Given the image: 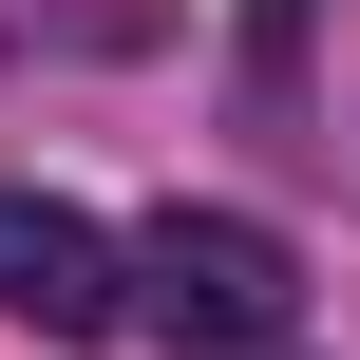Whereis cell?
<instances>
[{"mask_svg":"<svg viewBox=\"0 0 360 360\" xmlns=\"http://www.w3.org/2000/svg\"><path fill=\"white\" fill-rule=\"evenodd\" d=\"M114 266H133V323H152L171 360H266L285 304H304V266H285L266 209H152Z\"/></svg>","mask_w":360,"mask_h":360,"instance_id":"obj_1","label":"cell"},{"mask_svg":"<svg viewBox=\"0 0 360 360\" xmlns=\"http://www.w3.org/2000/svg\"><path fill=\"white\" fill-rule=\"evenodd\" d=\"M0 323H38V342H95V323H133V266H114V228H95V209H57V190H0Z\"/></svg>","mask_w":360,"mask_h":360,"instance_id":"obj_2","label":"cell"}]
</instances>
